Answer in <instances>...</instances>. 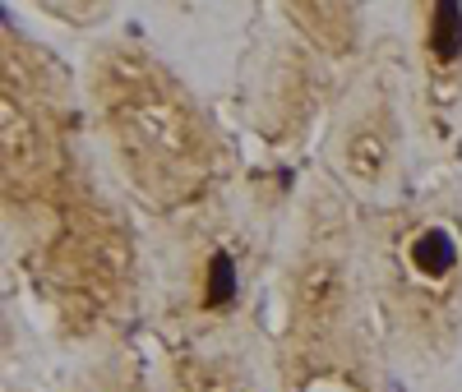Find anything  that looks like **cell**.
Returning a JSON list of instances; mask_svg holds the SVG:
<instances>
[{
    "instance_id": "9",
    "label": "cell",
    "mask_w": 462,
    "mask_h": 392,
    "mask_svg": "<svg viewBox=\"0 0 462 392\" xmlns=\"http://www.w3.org/2000/svg\"><path fill=\"white\" fill-rule=\"evenodd\" d=\"M226 282H231V259H226V254H217V259H213V291H208V300H213V305H222V300L231 296V287H226Z\"/></svg>"
},
{
    "instance_id": "2",
    "label": "cell",
    "mask_w": 462,
    "mask_h": 392,
    "mask_svg": "<svg viewBox=\"0 0 462 392\" xmlns=\"http://www.w3.org/2000/svg\"><path fill=\"white\" fill-rule=\"evenodd\" d=\"M393 167H398V125L383 106H374V111L356 115V121L346 125L342 171L365 189H379V185L393 180Z\"/></svg>"
},
{
    "instance_id": "10",
    "label": "cell",
    "mask_w": 462,
    "mask_h": 392,
    "mask_svg": "<svg viewBox=\"0 0 462 392\" xmlns=\"http://www.w3.org/2000/svg\"><path fill=\"white\" fill-rule=\"evenodd\" d=\"M305 392H356V383H346L342 374H319L310 387H305Z\"/></svg>"
},
{
    "instance_id": "8",
    "label": "cell",
    "mask_w": 462,
    "mask_h": 392,
    "mask_svg": "<svg viewBox=\"0 0 462 392\" xmlns=\"http://www.w3.org/2000/svg\"><path fill=\"white\" fill-rule=\"evenodd\" d=\"M37 10L69 23V28H93V23H102L111 14V5H102V0H42Z\"/></svg>"
},
{
    "instance_id": "7",
    "label": "cell",
    "mask_w": 462,
    "mask_h": 392,
    "mask_svg": "<svg viewBox=\"0 0 462 392\" xmlns=\"http://www.w3.org/2000/svg\"><path fill=\"white\" fill-rule=\"evenodd\" d=\"M0 143H5V171L10 176H28L37 167V130L28 121V111L5 93V102H0Z\"/></svg>"
},
{
    "instance_id": "4",
    "label": "cell",
    "mask_w": 462,
    "mask_h": 392,
    "mask_svg": "<svg viewBox=\"0 0 462 392\" xmlns=\"http://www.w3.org/2000/svg\"><path fill=\"white\" fill-rule=\"evenodd\" d=\"M282 10L315 42V51L346 56L356 47V10L352 5H337V0H291V5H282Z\"/></svg>"
},
{
    "instance_id": "6",
    "label": "cell",
    "mask_w": 462,
    "mask_h": 392,
    "mask_svg": "<svg viewBox=\"0 0 462 392\" xmlns=\"http://www.w3.org/2000/svg\"><path fill=\"white\" fill-rule=\"evenodd\" d=\"M296 309H300V319H310V324H328L337 305H342V282H337V268L315 259V263H305L296 272Z\"/></svg>"
},
{
    "instance_id": "3",
    "label": "cell",
    "mask_w": 462,
    "mask_h": 392,
    "mask_svg": "<svg viewBox=\"0 0 462 392\" xmlns=\"http://www.w3.org/2000/svg\"><path fill=\"white\" fill-rule=\"evenodd\" d=\"M402 259H407V272L411 282L420 287H448L462 268V241L448 222H426L407 235L402 245Z\"/></svg>"
},
{
    "instance_id": "1",
    "label": "cell",
    "mask_w": 462,
    "mask_h": 392,
    "mask_svg": "<svg viewBox=\"0 0 462 392\" xmlns=\"http://www.w3.org/2000/svg\"><path fill=\"white\" fill-rule=\"evenodd\" d=\"M102 102L111 111L116 130L134 139L143 152L162 157V162H195L204 152V130L158 74L143 65V56L116 51L102 69Z\"/></svg>"
},
{
    "instance_id": "5",
    "label": "cell",
    "mask_w": 462,
    "mask_h": 392,
    "mask_svg": "<svg viewBox=\"0 0 462 392\" xmlns=\"http://www.w3.org/2000/svg\"><path fill=\"white\" fill-rule=\"evenodd\" d=\"M420 51L435 69H453L462 60V5L453 0H435L420 23Z\"/></svg>"
}]
</instances>
